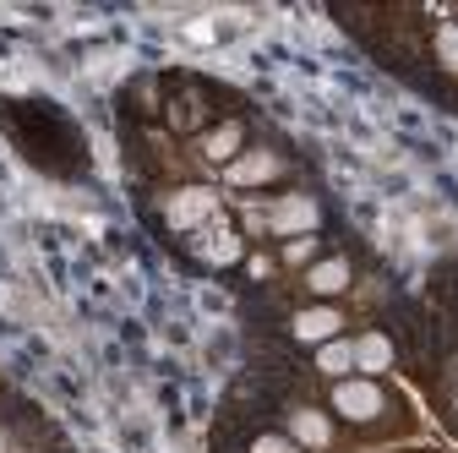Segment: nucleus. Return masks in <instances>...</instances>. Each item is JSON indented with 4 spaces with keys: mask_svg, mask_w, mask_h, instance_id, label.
Returning <instances> with one entry per match:
<instances>
[{
    "mask_svg": "<svg viewBox=\"0 0 458 453\" xmlns=\"http://www.w3.org/2000/svg\"><path fill=\"white\" fill-rule=\"evenodd\" d=\"M327 405H333V415H338V421H350V426H371V421L387 410V393H382V382H377V377H344V382H333Z\"/></svg>",
    "mask_w": 458,
    "mask_h": 453,
    "instance_id": "obj_1",
    "label": "nucleus"
},
{
    "mask_svg": "<svg viewBox=\"0 0 458 453\" xmlns=\"http://www.w3.org/2000/svg\"><path fill=\"white\" fill-rule=\"evenodd\" d=\"M267 230L284 235V241H301V235H317L322 230V202L306 197V192H290V197H278L267 208Z\"/></svg>",
    "mask_w": 458,
    "mask_h": 453,
    "instance_id": "obj_2",
    "label": "nucleus"
},
{
    "mask_svg": "<svg viewBox=\"0 0 458 453\" xmlns=\"http://www.w3.org/2000/svg\"><path fill=\"white\" fill-rule=\"evenodd\" d=\"M284 437H290L301 453H327V448H333V415L317 410V405H301V410H290Z\"/></svg>",
    "mask_w": 458,
    "mask_h": 453,
    "instance_id": "obj_3",
    "label": "nucleus"
},
{
    "mask_svg": "<svg viewBox=\"0 0 458 453\" xmlns=\"http://www.w3.org/2000/svg\"><path fill=\"white\" fill-rule=\"evenodd\" d=\"M213 213H218V202H213V192H202V186H181L175 197L164 202V218L175 224V230H208Z\"/></svg>",
    "mask_w": 458,
    "mask_h": 453,
    "instance_id": "obj_4",
    "label": "nucleus"
},
{
    "mask_svg": "<svg viewBox=\"0 0 458 453\" xmlns=\"http://www.w3.org/2000/svg\"><path fill=\"white\" fill-rule=\"evenodd\" d=\"M290 333L301 338V345H327V338H344V312L338 306H301L290 317Z\"/></svg>",
    "mask_w": 458,
    "mask_h": 453,
    "instance_id": "obj_5",
    "label": "nucleus"
},
{
    "mask_svg": "<svg viewBox=\"0 0 458 453\" xmlns=\"http://www.w3.org/2000/svg\"><path fill=\"white\" fill-rule=\"evenodd\" d=\"M224 175H229V186H267V181L284 175V158H278L273 148H246L235 164L224 169Z\"/></svg>",
    "mask_w": 458,
    "mask_h": 453,
    "instance_id": "obj_6",
    "label": "nucleus"
},
{
    "mask_svg": "<svg viewBox=\"0 0 458 453\" xmlns=\"http://www.w3.org/2000/svg\"><path fill=\"white\" fill-rule=\"evenodd\" d=\"M350 285H355V268H350V257H317V262L306 268V290H311V295H322V301L344 295Z\"/></svg>",
    "mask_w": 458,
    "mask_h": 453,
    "instance_id": "obj_7",
    "label": "nucleus"
},
{
    "mask_svg": "<svg viewBox=\"0 0 458 453\" xmlns=\"http://www.w3.org/2000/svg\"><path fill=\"white\" fill-rule=\"evenodd\" d=\"M387 372H393V338L377 333V328L360 333V338H355V377H377V382H382Z\"/></svg>",
    "mask_w": 458,
    "mask_h": 453,
    "instance_id": "obj_8",
    "label": "nucleus"
},
{
    "mask_svg": "<svg viewBox=\"0 0 458 453\" xmlns=\"http://www.w3.org/2000/svg\"><path fill=\"white\" fill-rule=\"evenodd\" d=\"M246 153V126L241 121H224V126H213V132H202V158L208 164H235Z\"/></svg>",
    "mask_w": 458,
    "mask_h": 453,
    "instance_id": "obj_9",
    "label": "nucleus"
},
{
    "mask_svg": "<svg viewBox=\"0 0 458 453\" xmlns=\"http://www.w3.org/2000/svg\"><path fill=\"white\" fill-rule=\"evenodd\" d=\"M191 252H197L202 262H235V257H241V235L224 230V224H208V230L191 241Z\"/></svg>",
    "mask_w": 458,
    "mask_h": 453,
    "instance_id": "obj_10",
    "label": "nucleus"
},
{
    "mask_svg": "<svg viewBox=\"0 0 458 453\" xmlns=\"http://www.w3.org/2000/svg\"><path fill=\"white\" fill-rule=\"evenodd\" d=\"M317 372H322L327 382L355 377V338H327V345L317 350Z\"/></svg>",
    "mask_w": 458,
    "mask_h": 453,
    "instance_id": "obj_11",
    "label": "nucleus"
},
{
    "mask_svg": "<svg viewBox=\"0 0 458 453\" xmlns=\"http://www.w3.org/2000/svg\"><path fill=\"white\" fill-rule=\"evenodd\" d=\"M431 55H437V66H442L447 77H458V28H453V22H442V28L431 33Z\"/></svg>",
    "mask_w": 458,
    "mask_h": 453,
    "instance_id": "obj_12",
    "label": "nucleus"
},
{
    "mask_svg": "<svg viewBox=\"0 0 458 453\" xmlns=\"http://www.w3.org/2000/svg\"><path fill=\"white\" fill-rule=\"evenodd\" d=\"M284 262H290V268H311V262H317V235L284 241Z\"/></svg>",
    "mask_w": 458,
    "mask_h": 453,
    "instance_id": "obj_13",
    "label": "nucleus"
},
{
    "mask_svg": "<svg viewBox=\"0 0 458 453\" xmlns=\"http://www.w3.org/2000/svg\"><path fill=\"white\" fill-rule=\"evenodd\" d=\"M251 453H301L284 432H262V437H251Z\"/></svg>",
    "mask_w": 458,
    "mask_h": 453,
    "instance_id": "obj_14",
    "label": "nucleus"
},
{
    "mask_svg": "<svg viewBox=\"0 0 458 453\" xmlns=\"http://www.w3.org/2000/svg\"><path fill=\"white\" fill-rule=\"evenodd\" d=\"M246 273H251V278H273V257H262V252L246 257Z\"/></svg>",
    "mask_w": 458,
    "mask_h": 453,
    "instance_id": "obj_15",
    "label": "nucleus"
},
{
    "mask_svg": "<svg viewBox=\"0 0 458 453\" xmlns=\"http://www.w3.org/2000/svg\"><path fill=\"white\" fill-rule=\"evenodd\" d=\"M453 421H458V388H453Z\"/></svg>",
    "mask_w": 458,
    "mask_h": 453,
    "instance_id": "obj_16",
    "label": "nucleus"
}]
</instances>
